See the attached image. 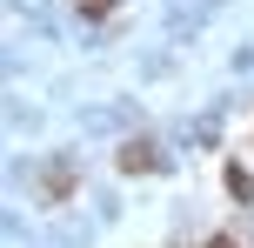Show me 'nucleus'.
Wrapping results in <instances>:
<instances>
[{"mask_svg":"<svg viewBox=\"0 0 254 248\" xmlns=\"http://www.w3.org/2000/svg\"><path fill=\"white\" fill-rule=\"evenodd\" d=\"M121 168H127V174L154 168V141H127V148H121Z\"/></svg>","mask_w":254,"mask_h":248,"instance_id":"1","label":"nucleus"},{"mask_svg":"<svg viewBox=\"0 0 254 248\" xmlns=\"http://www.w3.org/2000/svg\"><path fill=\"white\" fill-rule=\"evenodd\" d=\"M207 248H234V235H214V242H207Z\"/></svg>","mask_w":254,"mask_h":248,"instance_id":"4","label":"nucleus"},{"mask_svg":"<svg viewBox=\"0 0 254 248\" xmlns=\"http://www.w3.org/2000/svg\"><path fill=\"white\" fill-rule=\"evenodd\" d=\"M80 13H94V20H101V13H114V0H80Z\"/></svg>","mask_w":254,"mask_h":248,"instance_id":"3","label":"nucleus"},{"mask_svg":"<svg viewBox=\"0 0 254 248\" xmlns=\"http://www.w3.org/2000/svg\"><path fill=\"white\" fill-rule=\"evenodd\" d=\"M228 195H241V201L254 195V181H248V168H228Z\"/></svg>","mask_w":254,"mask_h":248,"instance_id":"2","label":"nucleus"}]
</instances>
